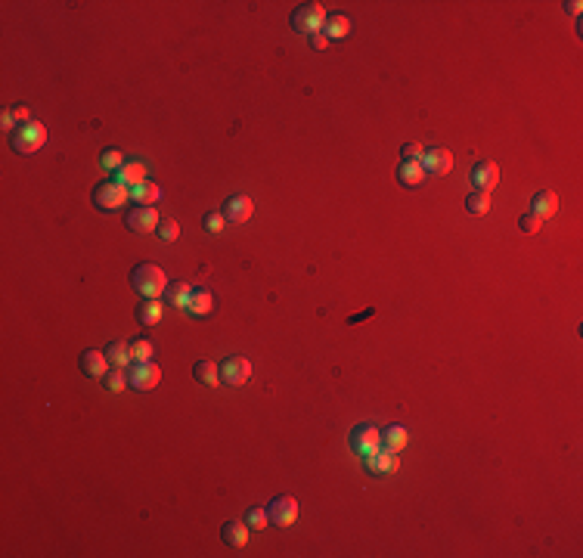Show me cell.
Masks as SVG:
<instances>
[{
    "label": "cell",
    "instance_id": "cell-1",
    "mask_svg": "<svg viewBox=\"0 0 583 558\" xmlns=\"http://www.w3.org/2000/svg\"><path fill=\"white\" fill-rule=\"evenodd\" d=\"M130 285H134V291L140 298H158L168 289V276L155 264H137L134 273H130Z\"/></svg>",
    "mask_w": 583,
    "mask_h": 558
},
{
    "label": "cell",
    "instance_id": "cell-2",
    "mask_svg": "<svg viewBox=\"0 0 583 558\" xmlns=\"http://www.w3.org/2000/svg\"><path fill=\"white\" fill-rule=\"evenodd\" d=\"M44 143H47V130H44L41 121H25L10 134V146L19 155H31V152H37Z\"/></svg>",
    "mask_w": 583,
    "mask_h": 558
},
{
    "label": "cell",
    "instance_id": "cell-3",
    "mask_svg": "<svg viewBox=\"0 0 583 558\" xmlns=\"http://www.w3.org/2000/svg\"><path fill=\"white\" fill-rule=\"evenodd\" d=\"M323 25H326V10H323L320 3H301L295 12H292V28L301 31V35H316V31H323Z\"/></svg>",
    "mask_w": 583,
    "mask_h": 558
},
{
    "label": "cell",
    "instance_id": "cell-4",
    "mask_svg": "<svg viewBox=\"0 0 583 558\" xmlns=\"http://www.w3.org/2000/svg\"><path fill=\"white\" fill-rule=\"evenodd\" d=\"M128 198H130V189L121 186V183H115V180H103L94 189V205L99 211H118Z\"/></svg>",
    "mask_w": 583,
    "mask_h": 558
},
{
    "label": "cell",
    "instance_id": "cell-5",
    "mask_svg": "<svg viewBox=\"0 0 583 558\" xmlns=\"http://www.w3.org/2000/svg\"><path fill=\"white\" fill-rule=\"evenodd\" d=\"M348 443H350V450H354L357 456H373L375 450L382 447V431L379 428H373V425H357L354 431H350V437H348Z\"/></svg>",
    "mask_w": 583,
    "mask_h": 558
},
{
    "label": "cell",
    "instance_id": "cell-6",
    "mask_svg": "<svg viewBox=\"0 0 583 558\" xmlns=\"http://www.w3.org/2000/svg\"><path fill=\"white\" fill-rule=\"evenodd\" d=\"M158 382H162V369H158L152 360L130 363L128 366V384L134 391H152Z\"/></svg>",
    "mask_w": 583,
    "mask_h": 558
},
{
    "label": "cell",
    "instance_id": "cell-7",
    "mask_svg": "<svg viewBox=\"0 0 583 558\" xmlns=\"http://www.w3.org/2000/svg\"><path fill=\"white\" fill-rule=\"evenodd\" d=\"M267 518L273 527H292L298 521V500L295 496H276V500H270Z\"/></svg>",
    "mask_w": 583,
    "mask_h": 558
},
{
    "label": "cell",
    "instance_id": "cell-8",
    "mask_svg": "<svg viewBox=\"0 0 583 558\" xmlns=\"http://www.w3.org/2000/svg\"><path fill=\"white\" fill-rule=\"evenodd\" d=\"M248 378H251V363L245 357L233 354L221 363V382L230 384V388H242V384H248Z\"/></svg>",
    "mask_w": 583,
    "mask_h": 558
},
{
    "label": "cell",
    "instance_id": "cell-9",
    "mask_svg": "<svg viewBox=\"0 0 583 558\" xmlns=\"http://www.w3.org/2000/svg\"><path fill=\"white\" fill-rule=\"evenodd\" d=\"M124 227L130 232H155L158 230V214L152 205H137L124 214Z\"/></svg>",
    "mask_w": 583,
    "mask_h": 558
},
{
    "label": "cell",
    "instance_id": "cell-10",
    "mask_svg": "<svg viewBox=\"0 0 583 558\" xmlns=\"http://www.w3.org/2000/svg\"><path fill=\"white\" fill-rule=\"evenodd\" d=\"M472 183H475V189H481V192H493L496 183H500V164L496 162H478L472 168Z\"/></svg>",
    "mask_w": 583,
    "mask_h": 558
},
{
    "label": "cell",
    "instance_id": "cell-11",
    "mask_svg": "<svg viewBox=\"0 0 583 558\" xmlns=\"http://www.w3.org/2000/svg\"><path fill=\"white\" fill-rule=\"evenodd\" d=\"M397 468H400V459L388 447H379L373 456H366V471H373V475H394Z\"/></svg>",
    "mask_w": 583,
    "mask_h": 558
},
{
    "label": "cell",
    "instance_id": "cell-12",
    "mask_svg": "<svg viewBox=\"0 0 583 558\" xmlns=\"http://www.w3.org/2000/svg\"><path fill=\"white\" fill-rule=\"evenodd\" d=\"M419 164L425 174H447V171L453 168V155H450V149H443V146H434V149H428L425 155H422Z\"/></svg>",
    "mask_w": 583,
    "mask_h": 558
},
{
    "label": "cell",
    "instance_id": "cell-13",
    "mask_svg": "<svg viewBox=\"0 0 583 558\" xmlns=\"http://www.w3.org/2000/svg\"><path fill=\"white\" fill-rule=\"evenodd\" d=\"M251 211H255V202H251L248 196H230L227 202H223V217H227L230 223H245L251 217Z\"/></svg>",
    "mask_w": 583,
    "mask_h": 558
},
{
    "label": "cell",
    "instance_id": "cell-14",
    "mask_svg": "<svg viewBox=\"0 0 583 558\" xmlns=\"http://www.w3.org/2000/svg\"><path fill=\"white\" fill-rule=\"evenodd\" d=\"M221 540L233 549H242L248 543V524L245 521H223L221 527Z\"/></svg>",
    "mask_w": 583,
    "mask_h": 558
},
{
    "label": "cell",
    "instance_id": "cell-15",
    "mask_svg": "<svg viewBox=\"0 0 583 558\" xmlns=\"http://www.w3.org/2000/svg\"><path fill=\"white\" fill-rule=\"evenodd\" d=\"M555 211H559V196H555V192L543 189V192H536V196L531 198V214H536L540 221L552 217Z\"/></svg>",
    "mask_w": 583,
    "mask_h": 558
},
{
    "label": "cell",
    "instance_id": "cell-16",
    "mask_svg": "<svg viewBox=\"0 0 583 558\" xmlns=\"http://www.w3.org/2000/svg\"><path fill=\"white\" fill-rule=\"evenodd\" d=\"M81 369H84V375H90V378H103L105 372H109V360H105L103 350H84Z\"/></svg>",
    "mask_w": 583,
    "mask_h": 558
},
{
    "label": "cell",
    "instance_id": "cell-17",
    "mask_svg": "<svg viewBox=\"0 0 583 558\" xmlns=\"http://www.w3.org/2000/svg\"><path fill=\"white\" fill-rule=\"evenodd\" d=\"M146 180V164L143 162H124L121 168L115 171V183H121V186H137V183H143Z\"/></svg>",
    "mask_w": 583,
    "mask_h": 558
},
{
    "label": "cell",
    "instance_id": "cell-18",
    "mask_svg": "<svg viewBox=\"0 0 583 558\" xmlns=\"http://www.w3.org/2000/svg\"><path fill=\"white\" fill-rule=\"evenodd\" d=\"M103 354H105V360H109V366H115V369H124V366L134 363L128 341H109V348H105Z\"/></svg>",
    "mask_w": 583,
    "mask_h": 558
},
{
    "label": "cell",
    "instance_id": "cell-19",
    "mask_svg": "<svg viewBox=\"0 0 583 558\" xmlns=\"http://www.w3.org/2000/svg\"><path fill=\"white\" fill-rule=\"evenodd\" d=\"M162 310H164V304L158 301V298H143V301L137 304V323L155 326L158 320H162Z\"/></svg>",
    "mask_w": 583,
    "mask_h": 558
},
{
    "label": "cell",
    "instance_id": "cell-20",
    "mask_svg": "<svg viewBox=\"0 0 583 558\" xmlns=\"http://www.w3.org/2000/svg\"><path fill=\"white\" fill-rule=\"evenodd\" d=\"M409 443V431L403 428V425H388L385 431H382V447L394 450V453H400L403 447Z\"/></svg>",
    "mask_w": 583,
    "mask_h": 558
},
{
    "label": "cell",
    "instance_id": "cell-21",
    "mask_svg": "<svg viewBox=\"0 0 583 558\" xmlns=\"http://www.w3.org/2000/svg\"><path fill=\"white\" fill-rule=\"evenodd\" d=\"M323 35H326L329 41H341V37H348L350 35V19L341 16V12H335V16H326Z\"/></svg>",
    "mask_w": 583,
    "mask_h": 558
},
{
    "label": "cell",
    "instance_id": "cell-22",
    "mask_svg": "<svg viewBox=\"0 0 583 558\" xmlns=\"http://www.w3.org/2000/svg\"><path fill=\"white\" fill-rule=\"evenodd\" d=\"M211 307H214V298H211V291L208 289H193V295H189V304H187L189 314H193V316H208Z\"/></svg>",
    "mask_w": 583,
    "mask_h": 558
},
{
    "label": "cell",
    "instance_id": "cell-23",
    "mask_svg": "<svg viewBox=\"0 0 583 558\" xmlns=\"http://www.w3.org/2000/svg\"><path fill=\"white\" fill-rule=\"evenodd\" d=\"M397 180H400L403 186H419L422 180H425V171H422L419 162H400L397 164Z\"/></svg>",
    "mask_w": 583,
    "mask_h": 558
},
{
    "label": "cell",
    "instance_id": "cell-24",
    "mask_svg": "<svg viewBox=\"0 0 583 558\" xmlns=\"http://www.w3.org/2000/svg\"><path fill=\"white\" fill-rule=\"evenodd\" d=\"M164 295H168V304H171V307H187V304H189V295H193V285L183 282V279H177V282H171L168 289H164Z\"/></svg>",
    "mask_w": 583,
    "mask_h": 558
},
{
    "label": "cell",
    "instance_id": "cell-25",
    "mask_svg": "<svg viewBox=\"0 0 583 558\" xmlns=\"http://www.w3.org/2000/svg\"><path fill=\"white\" fill-rule=\"evenodd\" d=\"M130 198H134L137 205H152V202H158V198H162V189H158L152 180H143V183L130 186Z\"/></svg>",
    "mask_w": 583,
    "mask_h": 558
},
{
    "label": "cell",
    "instance_id": "cell-26",
    "mask_svg": "<svg viewBox=\"0 0 583 558\" xmlns=\"http://www.w3.org/2000/svg\"><path fill=\"white\" fill-rule=\"evenodd\" d=\"M193 375L202 384H208V388H217V384H221V366H217V363H211V360H198L196 369H193Z\"/></svg>",
    "mask_w": 583,
    "mask_h": 558
},
{
    "label": "cell",
    "instance_id": "cell-27",
    "mask_svg": "<svg viewBox=\"0 0 583 558\" xmlns=\"http://www.w3.org/2000/svg\"><path fill=\"white\" fill-rule=\"evenodd\" d=\"M466 211H468V214H475V217H484L487 211H490V192L475 189L472 196L466 198Z\"/></svg>",
    "mask_w": 583,
    "mask_h": 558
},
{
    "label": "cell",
    "instance_id": "cell-28",
    "mask_svg": "<svg viewBox=\"0 0 583 558\" xmlns=\"http://www.w3.org/2000/svg\"><path fill=\"white\" fill-rule=\"evenodd\" d=\"M103 384H105V391H112V394L124 391V388H128V369H115V366H112L103 375Z\"/></svg>",
    "mask_w": 583,
    "mask_h": 558
},
{
    "label": "cell",
    "instance_id": "cell-29",
    "mask_svg": "<svg viewBox=\"0 0 583 558\" xmlns=\"http://www.w3.org/2000/svg\"><path fill=\"white\" fill-rule=\"evenodd\" d=\"M245 524H248V530H264L270 524V518H267V509H261V506H251L248 512H245Z\"/></svg>",
    "mask_w": 583,
    "mask_h": 558
},
{
    "label": "cell",
    "instance_id": "cell-30",
    "mask_svg": "<svg viewBox=\"0 0 583 558\" xmlns=\"http://www.w3.org/2000/svg\"><path fill=\"white\" fill-rule=\"evenodd\" d=\"M130 357H134V363L152 360V357H155V348H152V341H146V338H137V341L130 344Z\"/></svg>",
    "mask_w": 583,
    "mask_h": 558
},
{
    "label": "cell",
    "instance_id": "cell-31",
    "mask_svg": "<svg viewBox=\"0 0 583 558\" xmlns=\"http://www.w3.org/2000/svg\"><path fill=\"white\" fill-rule=\"evenodd\" d=\"M99 164H103V171H118L124 164V155L121 149H105L103 158H99Z\"/></svg>",
    "mask_w": 583,
    "mask_h": 558
},
{
    "label": "cell",
    "instance_id": "cell-32",
    "mask_svg": "<svg viewBox=\"0 0 583 558\" xmlns=\"http://www.w3.org/2000/svg\"><path fill=\"white\" fill-rule=\"evenodd\" d=\"M155 232L164 239V242H174V239L180 236V223L171 221V217H168V221H158V230Z\"/></svg>",
    "mask_w": 583,
    "mask_h": 558
},
{
    "label": "cell",
    "instance_id": "cell-33",
    "mask_svg": "<svg viewBox=\"0 0 583 558\" xmlns=\"http://www.w3.org/2000/svg\"><path fill=\"white\" fill-rule=\"evenodd\" d=\"M202 223H205V230H208V232H221V230H223V223H227V217H223V214H217V211H208Z\"/></svg>",
    "mask_w": 583,
    "mask_h": 558
},
{
    "label": "cell",
    "instance_id": "cell-34",
    "mask_svg": "<svg viewBox=\"0 0 583 558\" xmlns=\"http://www.w3.org/2000/svg\"><path fill=\"white\" fill-rule=\"evenodd\" d=\"M400 155H403V162H422V155H425V149H422L419 143H407L400 149Z\"/></svg>",
    "mask_w": 583,
    "mask_h": 558
},
{
    "label": "cell",
    "instance_id": "cell-35",
    "mask_svg": "<svg viewBox=\"0 0 583 558\" xmlns=\"http://www.w3.org/2000/svg\"><path fill=\"white\" fill-rule=\"evenodd\" d=\"M543 227V221L536 214H521L518 217V230H525V232H536Z\"/></svg>",
    "mask_w": 583,
    "mask_h": 558
},
{
    "label": "cell",
    "instance_id": "cell-36",
    "mask_svg": "<svg viewBox=\"0 0 583 558\" xmlns=\"http://www.w3.org/2000/svg\"><path fill=\"white\" fill-rule=\"evenodd\" d=\"M0 124H3V130H10V134L19 128V121H16V115H12V109H6L3 115H0Z\"/></svg>",
    "mask_w": 583,
    "mask_h": 558
},
{
    "label": "cell",
    "instance_id": "cell-37",
    "mask_svg": "<svg viewBox=\"0 0 583 558\" xmlns=\"http://www.w3.org/2000/svg\"><path fill=\"white\" fill-rule=\"evenodd\" d=\"M310 46H314V50H323V46H329V37L323 35V31H316V35H310Z\"/></svg>",
    "mask_w": 583,
    "mask_h": 558
},
{
    "label": "cell",
    "instance_id": "cell-38",
    "mask_svg": "<svg viewBox=\"0 0 583 558\" xmlns=\"http://www.w3.org/2000/svg\"><path fill=\"white\" fill-rule=\"evenodd\" d=\"M12 115H16V121H19V124L31 121V115H28V105H22V103H19L16 109H12Z\"/></svg>",
    "mask_w": 583,
    "mask_h": 558
},
{
    "label": "cell",
    "instance_id": "cell-39",
    "mask_svg": "<svg viewBox=\"0 0 583 558\" xmlns=\"http://www.w3.org/2000/svg\"><path fill=\"white\" fill-rule=\"evenodd\" d=\"M580 6H583L580 0H571V3H565V10H568V12H574V16H580Z\"/></svg>",
    "mask_w": 583,
    "mask_h": 558
}]
</instances>
